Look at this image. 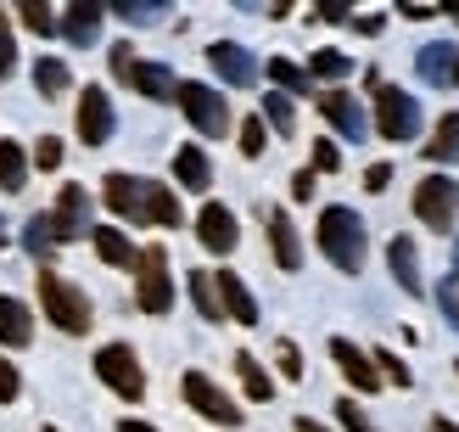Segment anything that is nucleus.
Masks as SVG:
<instances>
[{
    "label": "nucleus",
    "mask_w": 459,
    "mask_h": 432,
    "mask_svg": "<svg viewBox=\"0 0 459 432\" xmlns=\"http://www.w3.org/2000/svg\"><path fill=\"white\" fill-rule=\"evenodd\" d=\"M96 376H101L124 404H141V399H146V366H141V354H134L129 343H107V348L96 354Z\"/></svg>",
    "instance_id": "nucleus-7"
},
{
    "label": "nucleus",
    "mask_w": 459,
    "mask_h": 432,
    "mask_svg": "<svg viewBox=\"0 0 459 432\" xmlns=\"http://www.w3.org/2000/svg\"><path fill=\"white\" fill-rule=\"evenodd\" d=\"M437 304H443V314H448V326L459 331V276H448V281L437 287Z\"/></svg>",
    "instance_id": "nucleus-39"
},
{
    "label": "nucleus",
    "mask_w": 459,
    "mask_h": 432,
    "mask_svg": "<svg viewBox=\"0 0 459 432\" xmlns=\"http://www.w3.org/2000/svg\"><path fill=\"white\" fill-rule=\"evenodd\" d=\"M213 292H219L224 321H236V326H258V298H252V287L236 276V269H213Z\"/></svg>",
    "instance_id": "nucleus-13"
},
{
    "label": "nucleus",
    "mask_w": 459,
    "mask_h": 432,
    "mask_svg": "<svg viewBox=\"0 0 459 432\" xmlns=\"http://www.w3.org/2000/svg\"><path fill=\"white\" fill-rule=\"evenodd\" d=\"M174 180L186 191H208L213 186V157L202 152V146H179L174 152Z\"/></svg>",
    "instance_id": "nucleus-22"
},
{
    "label": "nucleus",
    "mask_w": 459,
    "mask_h": 432,
    "mask_svg": "<svg viewBox=\"0 0 459 432\" xmlns=\"http://www.w3.org/2000/svg\"><path fill=\"white\" fill-rule=\"evenodd\" d=\"M118 432H157V427H152V421H134V416H124V421H118Z\"/></svg>",
    "instance_id": "nucleus-48"
},
{
    "label": "nucleus",
    "mask_w": 459,
    "mask_h": 432,
    "mask_svg": "<svg viewBox=\"0 0 459 432\" xmlns=\"http://www.w3.org/2000/svg\"><path fill=\"white\" fill-rule=\"evenodd\" d=\"M236 146H241V157H264V146H269V129H264V119H258V112H252V119L241 124Z\"/></svg>",
    "instance_id": "nucleus-35"
},
{
    "label": "nucleus",
    "mask_w": 459,
    "mask_h": 432,
    "mask_svg": "<svg viewBox=\"0 0 459 432\" xmlns=\"http://www.w3.org/2000/svg\"><path fill=\"white\" fill-rule=\"evenodd\" d=\"M17 12H22V22H29V29H34V34H56V17H51V12H45V0H22V6H17Z\"/></svg>",
    "instance_id": "nucleus-38"
},
{
    "label": "nucleus",
    "mask_w": 459,
    "mask_h": 432,
    "mask_svg": "<svg viewBox=\"0 0 459 432\" xmlns=\"http://www.w3.org/2000/svg\"><path fill=\"white\" fill-rule=\"evenodd\" d=\"M191 304H196V314H202V321H224V309H219V292H213V269H191Z\"/></svg>",
    "instance_id": "nucleus-31"
},
{
    "label": "nucleus",
    "mask_w": 459,
    "mask_h": 432,
    "mask_svg": "<svg viewBox=\"0 0 459 432\" xmlns=\"http://www.w3.org/2000/svg\"><path fill=\"white\" fill-rule=\"evenodd\" d=\"M426 157L431 163H454L459 157V112H443L437 129H431V141H426Z\"/></svg>",
    "instance_id": "nucleus-27"
},
{
    "label": "nucleus",
    "mask_w": 459,
    "mask_h": 432,
    "mask_svg": "<svg viewBox=\"0 0 459 432\" xmlns=\"http://www.w3.org/2000/svg\"><path fill=\"white\" fill-rule=\"evenodd\" d=\"M370 366H376L381 382H393V388H409V382H415V376H409V366H403L393 348H376V354H370Z\"/></svg>",
    "instance_id": "nucleus-34"
},
{
    "label": "nucleus",
    "mask_w": 459,
    "mask_h": 432,
    "mask_svg": "<svg viewBox=\"0 0 459 432\" xmlns=\"http://www.w3.org/2000/svg\"><path fill=\"white\" fill-rule=\"evenodd\" d=\"M56 219H62L67 242L90 231V197H84V186H74V180H67V186L56 191Z\"/></svg>",
    "instance_id": "nucleus-24"
},
{
    "label": "nucleus",
    "mask_w": 459,
    "mask_h": 432,
    "mask_svg": "<svg viewBox=\"0 0 459 432\" xmlns=\"http://www.w3.org/2000/svg\"><path fill=\"white\" fill-rule=\"evenodd\" d=\"M29 186V152L17 141H0V191H22Z\"/></svg>",
    "instance_id": "nucleus-30"
},
{
    "label": "nucleus",
    "mask_w": 459,
    "mask_h": 432,
    "mask_svg": "<svg viewBox=\"0 0 459 432\" xmlns=\"http://www.w3.org/2000/svg\"><path fill=\"white\" fill-rule=\"evenodd\" d=\"M129 90H141L146 101H174L179 79H174V67H169V62H134V74H129Z\"/></svg>",
    "instance_id": "nucleus-21"
},
{
    "label": "nucleus",
    "mask_w": 459,
    "mask_h": 432,
    "mask_svg": "<svg viewBox=\"0 0 459 432\" xmlns=\"http://www.w3.org/2000/svg\"><path fill=\"white\" fill-rule=\"evenodd\" d=\"M415 219L426 225V231L448 236L454 219H459V180H448L443 169H431L420 186H415Z\"/></svg>",
    "instance_id": "nucleus-6"
},
{
    "label": "nucleus",
    "mask_w": 459,
    "mask_h": 432,
    "mask_svg": "<svg viewBox=\"0 0 459 432\" xmlns=\"http://www.w3.org/2000/svg\"><path fill=\"white\" fill-rule=\"evenodd\" d=\"M336 421H342V432H381L370 416H364V404H353V399H336Z\"/></svg>",
    "instance_id": "nucleus-37"
},
{
    "label": "nucleus",
    "mask_w": 459,
    "mask_h": 432,
    "mask_svg": "<svg viewBox=\"0 0 459 432\" xmlns=\"http://www.w3.org/2000/svg\"><path fill=\"white\" fill-rule=\"evenodd\" d=\"M448 12H454V22H459V6H448Z\"/></svg>",
    "instance_id": "nucleus-53"
},
{
    "label": "nucleus",
    "mask_w": 459,
    "mask_h": 432,
    "mask_svg": "<svg viewBox=\"0 0 459 432\" xmlns=\"http://www.w3.org/2000/svg\"><path fill=\"white\" fill-rule=\"evenodd\" d=\"M426 432H459V427H454L448 416H431V427H426Z\"/></svg>",
    "instance_id": "nucleus-50"
},
{
    "label": "nucleus",
    "mask_w": 459,
    "mask_h": 432,
    "mask_svg": "<svg viewBox=\"0 0 459 432\" xmlns=\"http://www.w3.org/2000/svg\"><path fill=\"white\" fill-rule=\"evenodd\" d=\"M29 163H34V169H56V163H62V141H56V135H45V141L34 146Z\"/></svg>",
    "instance_id": "nucleus-42"
},
{
    "label": "nucleus",
    "mask_w": 459,
    "mask_h": 432,
    "mask_svg": "<svg viewBox=\"0 0 459 432\" xmlns=\"http://www.w3.org/2000/svg\"><path fill=\"white\" fill-rule=\"evenodd\" d=\"M319 112L348 135V141H364L370 135V124H364V107L353 101V90H319Z\"/></svg>",
    "instance_id": "nucleus-16"
},
{
    "label": "nucleus",
    "mask_w": 459,
    "mask_h": 432,
    "mask_svg": "<svg viewBox=\"0 0 459 432\" xmlns=\"http://www.w3.org/2000/svg\"><path fill=\"white\" fill-rule=\"evenodd\" d=\"M370 101H376V135H381V141L403 146V141L420 135V101L409 96V90H398V84H386L381 74H370Z\"/></svg>",
    "instance_id": "nucleus-4"
},
{
    "label": "nucleus",
    "mask_w": 459,
    "mask_h": 432,
    "mask_svg": "<svg viewBox=\"0 0 459 432\" xmlns=\"http://www.w3.org/2000/svg\"><path fill=\"white\" fill-rule=\"evenodd\" d=\"M454 62H459V45H426V51H420V74L431 84H448L454 79Z\"/></svg>",
    "instance_id": "nucleus-32"
},
{
    "label": "nucleus",
    "mask_w": 459,
    "mask_h": 432,
    "mask_svg": "<svg viewBox=\"0 0 459 432\" xmlns=\"http://www.w3.org/2000/svg\"><path fill=\"white\" fill-rule=\"evenodd\" d=\"M134 62H141V57L129 51V40H124V45H112V79H118V84H129V74H134Z\"/></svg>",
    "instance_id": "nucleus-41"
},
{
    "label": "nucleus",
    "mask_w": 459,
    "mask_h": 432,
    "mask_svg": "<svg viewBox=\"0 0 459 432\" xmlns=\"http://www.w3.org/2000/svg\"><path fill=\"white\" fill-rule=\"evenodd\" d=\"M353 29H359V34H381V17L364 12V17H353Z\"/></svg>",
    "instance_id": "nucleus-47"
},
{
    "label": "nucleus",
    "mask_w": 459,
    "mask_h": 432,
    "mask_svg": "<svg viewBox=\"0 0 459 432\" xmlns=\"http://www.w3.org/2000/svg\"><path fill=\"white\" fill-rule=\"evenodd\" d=\"M454 264H459V247H454ZM454 276H459V269H454Z\"/></svg>",
    "instance_id": "nucleus-52"
},
{
    "label": "nucleus",
    "mask_w": 459,
    "mask_h": 432,
    "mask_svg": "<svg viewBox=\"0 0 459 432\" xmlns=\"http://www.w3.org/2000/svg\"><path fill=\"white\" fill-rule=\"evenodd\" d=\"M264 231H269V253H274V264H281L286 276H297V269H303V236H297L291 214H286V208H269V214H264Z\"/></svg>",
    "instance_id": "nucleus-14"
},
{
    "label": "nucleus",
    "mask_w": 459,
    "mask_h": 432,
    "mask_svg": "<svg viewBox=\"0 0 459 432\" xmlns=\"http://www.w3.org/2000/svg\"><path fill=\"white\" fill-rule=\"evenodd\" d=\"M179 393H186V404H191V410H196L202 421H213V427H241V421H247V410H241V404L219 388V382H213L208 371H186Z\"/></svg>",
    "instance_id": "nucleus-9"
},
{
    "label": "nucleus",
    "mask_w": 459,
    "mask_h": 432,
    "mask_svg": "<svg viewBox=\"0 0 459 432\" xmlns=\"http://www.w3.org/2000/svg\"><path fill=\"white\" fill-rule=\"evenodd\" d=\"M386 264H393V281L409 292V298H420V292H426L420 259H415V242H409V236H393V242H386Z\"/></svg>",
    "instance_id": "nucleus-20"
},
{
    "label": "nucleus",
    "mask_w": 459,
    "mask_h": 432,
    "mask_svg": "<svg viewBox=\"0 0 459 432\" xmlns=\"http://www.w3.org/2000/svg\"><path fill=\"white\" fill-rule=\"evenodd\" d=\"M22 247H29L34 259H51L56 247H67L62 219H56V214H39V219H29V225H22Z\"/></svg>",
    "instance_id": "nucleus-23"
},
{
    "label": "nucleus",
    "mask_w": 459,
    "mask_h": 432,
    "mask_svg": "<svg viewBox=\"0 0 459 432\" xmlns=\"http://www.w3.org/2000/svg\"><path fill=\"white\" fill-rule=\"evenodd\" d=\"M291 427H297V432H331V427H319V421H314V416H297V421H291Z\"/></svg>",
    "instance_id": "nucleus-49"
},
{
    "label": "nucleus",
    "mask_w": 459,
    "mask_h": 432,
    "mask_svg": "<svg viewBox=\"0 0 459 432\" xmlns=\"http://www.w3.org/2000/svg\"><path fill=\"white\" fill-rule=\"evenodd\" d=\"M331 359H336V371L353 382V393H381V376L370 366V354H364L353 337H331Z\"/></svg>",
    "instance_id": "nucleus-15"
},
{
    "label": "nucleus",
    "mask_w": 459,
    "mask_h": 432,
    "mask_svg": "<svg viewBox=\"0 0 459 432\" xmlns=\"http://www.w3.org/2000/svg\"><path fill=\"white\" fill-rule=\"evenodd\" d=\"M386 186H393V163H370V169H364V191H370V197H381Z\"/></svg>",
    "instance_id": "nucleus-43"
},
{
    "label": "nucleus",
    "mask_w": 459,
    "mask_h": 432,
    "mask_svg": "<svg viewBox=\"0 0 459 432\" xmlns=\"http://www.w3.org/2000/svg\"><path fill=\"white\" fill-rule=\"evenodd\" d=\"M258 119H264V129L286 135V141L297 135V107H291V96H281V90H264V112H258Z\"/></svg>",
    "instance_id": "nucleus-26"
},
{
    "label": "nucleus",
    "mask_w": 459,
    "mask_h": 432,
    "mask_svg": "<svg viewBox=\"0 0 459 432\" xmlns=\"http://www.w3.org/2000/svg\"><path fill=\"white\" fill-rule=\"evenodd\" d=\"M17 67V45H12V34H6V17H0V79H6Z\"/></svg>",
    "instance_id": "nucleus-46"
},
{
    "label": "nucleus",
    "mask_w": 459,
    "mask_h": 432,
    "mask_svg": "<svg viewBox=\"0 0 459 432\" xmlns=\"http://www.w3.org/2000/svg\"><path fill=\"white\" fill-rule=\"evenodd\" d=\"M264 74H269L274 84H281V96H308V90H314L308 67H297L291 57H269V67H264Z\"/></svg>",
    "instance_id": "nucleus-28"
},
{
    "label": "nucleus",
    "mask_w": 459,
    "mask_h": 432,
    "mask_svg": "<svg viewBox=\"0 0 459 432\" xmlns=\"http://www.w3.org/2000/svg\"><path fill=\"white\" fill-rule=\"evenodd\" d=\"M174 101H179V112L191 119L196 135H224V129H230V101H224V90L202 84V79H179Z\"/></svg>",
    "instance_id": "nucleus-8"
},
{
    "label": "nucleus",
    "mask_w": 459,
    "mask_h": 432,
    "mask_svg": "<svg viewBox=\"0 0 459 432\" xmlns=\"http://www.w3.org/2000/svg\"><path fill=\"white\" fill-rule=\"evenodd\" d=\"M196 242L208 247V253H236V242H241V225L236 214L224 208V202H202V214H196Z\"/></svg>",
    "instance_id": "nucleus-11"
},
{
    "label": "nucleus",
    "mask_w": 459,
    "mask_h": 432,
    "mask_svg": "<svg viewBox=\"0 0 459 432\" xmlns=\"http://www.w3.org/2000/svg\"><path fill=\"white\" fill-rule=\"evenodd\" d=\"M208 62H213V74L230 90H252V79H258V62H252V51L236 45V40H213L208 45Z\"/></svg>",
    "instance_id": "nucleus-12"
},
{
    "label": "nucleus",
    "mask_w": 459,
    "mask_h": 432,
    "mask_svg": "<svg viewBox=\"0 0 459 432\" xmlns=\"http://www.w3.org/2000/svg\"><path fill=\"white\" fill-rule=\"evenodd\" d=\"M236 376H241V388H247L252 404H269V399H274V376L264 371V359H258V354H247V348H241V354H236Z\"/></svg>",
    "instance_id": "nucleus-25"
},
{
    "label": "nucleus",
    "mask_w": 459,
    "mask_h": 432,
    "mask_svg": "<svg viewBox=\"0 0 459 432\" xmlns=\"http://www.w3.org/2000/svg\"><path fill=\"white\" fill-rule=\"evenodd\" d=\"M134 304L141 314H169L174 309V269H169V247L152 242L134 259Z\"/></svg>",
    "instance_id": "nucleus-5"
},
{
    "label": "nucleus",
    "mask_w": 459,
    "mask_h": 432,
    "mask_svg": "<svg viewBox=\"0 0 459 432\" xmlns=\"http://www.w3.org/2000/svg\"><path fill=\"white\" fill-rule=\"evenodd\" d=\"M101 17H107V6H101V0H74V6L62 12V22H56V34H62L67 45H96V34H101Z\"/></svg>",
    "instance_id": "nucleus-17"
},
{
    "label": "nucleus",
    "mask_w": 459,
    "mask_h": 432,
    "mask_svg": "<svg viewBox=\"0 0 459 432\" xmlns=\"http://www.w3.org/2000/svg\"><path fill=\"white\" fill-rule=\"evenodd\" d=\"M353 74V57H342V51H314L308 57V79H348Z\"/></svg>",
    "instance_id": "nucleus-33"
},
{
    "label": "nucleus",
    "mask_w": 459,
    "mask_h": 432,
    "mask_svg": "<svg viewBox=\"0 0 459 432\" xmlns=\"http://www.w3.org/2000/svg\"><path fill=\"white\" fill-rule=\"evenodd\" d=\"M0 242H6V225H0Z\"/></svg>",
    "instance_id": "nucleus-54"
},
{
    "label": "nucleus",
    "mask_w": 459,
    "mask_h": 432,
    "mask_svg": "<svg viewBox=\"0 0 459 432\" xmlns=\"http://www.w3.org/2000/svg\"><path fill=\"white\" fill-rule=\"evenodd\" d=\"M34 84H39V96H45V101H56V96H67L74 74H67V62H62V57H39V62H34Z\"/></svg>",
    "instance_id": "nucleus-29"
},
{
    "label": "nucleus",
    "mask_w": 459,
    "mask_h": 432,
    "mask_svg": "<svg viewBox=\"0 0 459 432\" xmlns=\"http://www.w3.org/2000/svg\"><path fill=\"white\" fill-rule=\"evenodd\" d=\"M454 371H459V359H454Z\"/></svg>",
    "instance_id": "nucleus-56"
},
{
    "label": "nucleus",
    "mask_w": 459,
    "mask_h": 432,
    "mask_svg": "<svg viewBox=\"0 0 459 432\" xmlns=\"http://www.w3.org/2000/svg\"><path fill=\"white\" fill-rule=\"evenodd\" d=\"M274 366H281L286 382H303V348H297L291 337H281V343H274Z\"/></svg>",
    "instance_id": "nucleus-36"
},
{
    "label": "nucleus",
    "mask_w": 459,
    "mask_h": 432,
    "mask_svg": "<svg viewBox=\"0 0 459 432\" xmlns=\"http://www.w3.org/2000/svg\"><path fill=\"white\" fill-rule=\"evenodd\" d=\"M314 242H319V253H325V259L342 269V276H359L364 259H370V231H364V219H359L353 208H342V202L319 208Z\"/></svg>",
    "instance_id": "nucleus-2"
},
{
    "label": "nucleus",
    "mask_w": 459,
    "mask_h": 432,
    "mask_svg": "<svg viewBox=\"0 0 459 432\" xmlns=\"http://www.w3.org/2000/svg\"><path fill=\"white\" fill-rule=\"evenodd\" d=\"M314 186H319V174H314V169H297V174H291V202H308Z\"/></svg>",
    "instance_id": "nucleus-45"
},
{
    "label": "nucleus",
    "mask_w": 459,
    "mask_h": 432,
    "mask_svg": "<svg viewBox=\"0 0 459 432\" xmlns=\"http://www.w3.org/2000/svg\"><path fill=\"white\" fill-rule=\"evenodd\" d=\"M17 388H22V382H17V359H0V404H12Z\"/></svg>",
    "instance_id": "nucleus-44"
},
{
    "label": "nucleus",
    "mask_w": 459,
    "mask_h": 432,
    "mask_svg": "<svg viewBox=\"0 0 459 432\" xmlns=\"http://www.w3.org/2000/svg\"><path fill=\"white\" fill-rule=\"evenodd\" d=\"M0 343L6 348H29L34 343V314L22 298H12V292H0Z\"/></svg>",
    "instance_id": "nucleus-18"
},
{
    "label": "nucleus",
    "mask_w": 459,
    "mask_h": 432,
    "mask_svg": "<svg viewBox=\"0 0 459 432\" xmlns=\"http://www.w3.org/2000/svg\"><path fill=\"white\" fill-rule=\"evenodd\" d=\"M39 309H45V321H51L56 331H67V337H84L90 326H96V309H90L84 287L62 281L56 269H39Z\"/></svg>",
    "instance_id": "nucleus-3"
},
{
    "label": "nucleus",
    "mask_w": 459,
    "mask_h": 432,
    "mask_svg": "<svg viewBox=\"0 0 459 432\" xmlns=\"http://www.w3.org/2000/svg\"><path fill=\"white\" fill-rule=\"evenodd\" d=\"M45 432H56V427H45Z\"/></svg>",
    "instance_id": "nucleus-55"
},
{
    "label": "nucleus",
    "mask_w": 459,
    "mask_h": 432,
    "mask_svg": "<svg viewBox=\"0 0 459 432\" xmlns=\"http://www.w3.org/2000/svg\"><path fill=\"white\" fill-rule=\"evenodd\" d=\"M90 242H96L101 264H112V269H134V259H141V247H134L118 225H90Z\"/></svg>",
    "instance_id": "nucleus-19"
},
{
    "label": "nucleus",
    "mask_w": 459,
    "mask_h": 432,
    "mask_svg": "<svg viewBox=\"0 0 459 432\" xmlns=\"http://www.w3.org/2000/svg\"><path fill=\"white\" fill-rule=\"evenodd\" d=\"M101 202L129 225H157V231H174L186 225V208L179 197L163 186V180H141V174H101Z\"/></svg>",
    "instance_id": "nucleus-1"
},
{
    "label": "nucleus",
    "mask_w": 459,
    "mask_h": 432,
    "mask_svg": "<svg viewBox=\"0 0 459 432\" xmlns=\"http://www.w3.org/2000/svg\"><path fill=\"white\" fill-rule=\"evenodd\" d=\"M336 169H342L336 141H314V174H336Z\"/></svg>",
    "instance_id": "nucleus-40"
},
{
    "label": "nucleus",
    "mask_w": 459,
    "mask_h": 432,
    "mask_svg": "<svg viewBox=\"0 0 459 432\" xmlns=\"http://www.w3.org/2000/svg\"><path fill=\"white\" fill-rule=\"evenodd\" d=\"M74 129L84 146H107L112 129H118V112H112V96L101 84H84L79 90V112H74Z\"/></svg>",
    "instance_id": "nucleus-10"
},
{
    "label": "nucleus",
    "mask_w": 459,
    "mask_h": 432,
    "mask_svg": "<svg viewBox=\"0 0 459 432\" xmlns=\"http://www.w3.org/2000/svg\"><path fill=\"white\" fill-rule=\"evenodd\" d=\"M448 84H454V90H459V62H454V79H448Z\"/></svg>",
    "instance_id": "nucleus-51"
}]
</instances>
